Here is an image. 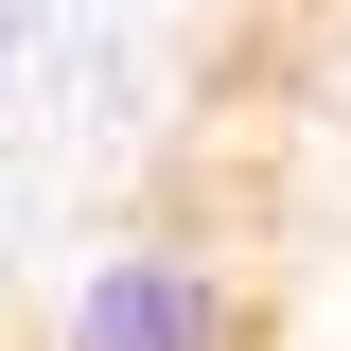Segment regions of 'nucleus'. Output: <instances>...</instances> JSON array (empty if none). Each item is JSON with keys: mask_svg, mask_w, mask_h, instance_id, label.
I'll list each match as a JSON object with an SVG mask.
<instances>
[{"mask_svg": "<svg viewBox=\"0 0 351 351\" xmlns=\"http://www.w3.org/2000/svg\"><path fill=\"white\" fill-rule=\"evenodd\" d=\"M53 351H281V299H263V263L193 246V228H141L53 299Z\"/></svg>", "mask_w": 351, "mask_h": 351, "instance_id": "nucleus-1", "label": "nucleus"}, {"mask_svg": "<svg viewBox=\"0 0 351 351\" xmlns=\"http://www.w3.org/2000/svg\"><path fill=\"white\" fill-rule=\"evenodd\" d=\"M18 36H36V18H18V0H0V88H18Z\"/></svg>", "mask_w": 351, "mask_h": 351, "instance_id": "nucleus-2", "label": "nucleus"}]
</instances>
